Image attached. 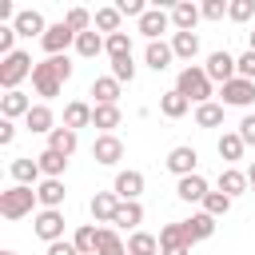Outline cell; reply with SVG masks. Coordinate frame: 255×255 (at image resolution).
<instances>
[{
	"label": "cell",
	"mask_w": 255,
	"mask_h": 255,
	"mask_svg": "<svg viewBox=\"0 0 255 255\" xmlns=\"http://www.w3.org/2000/svg\"><path fill=\"white\" fill-rule=\"evenodd\" d=\"M175 92H179V96H187V100L199 108V104H211L215 84L207 80L203 64H187V68H179V76H175Z\"/></svg>",
	"instance_id": "1"
},
{
	"label": "cell",
	"mask_w": 255,
	"mask_h": 255,
	"mask_svg": "<svg viewBox=\"0 0 255 255\" xmlns=\"http://www.w3.org/2000/svg\"><path fill=\"white\" fill-rule=\"evenodd\" d=\"M40 199H36V187H20V183H12L8 191H0V215L4 219H24V215H32V207H36Z\"/></svg>",
	"instance_id": "2"
},
{
	"label": "cell",
	"mask_w": 255,
	"mask_h": 255,
	"mask_svg": "<svg viewBox=\"0 0 255 255\" xmlns=\"http://www.w3.org/2000/svg\"><path fill=\"white\" fill-rule=\"evenodd\" d=\"M32 68H36V64H32V56L16 48L12 56H4V60H0V88H4V92H20V84L32 76Z\"/></svg>",
	"instance_id": "3"
},
{
	"label": "cell",
	"mask_w": 255,
	"mask_h": 255,
	"mask_svg": "<svg viewBox=\"0 0 255 255\" xmlns=\"http://www.w3.org/2000/svg\"><path fill=\"white\" fill-rule=\"evenodd\" d=\"M32 88H36V96H44V100H56V96L64 92V76H60V68H56V56H48V60H40V64L32 68Z\"/></svg>",
	"instance_id": "4"
},
{
	"label": "cell",
	"mask_w": 255,
	"mask_h": 255,
	"mask_svg": "<svg viewBox=\"0 0 255 255\" xmlns=\"http://www.w3.org/2000/svg\"><path fill=\"white\" fill-rule=\"evenodd\" d=\"M203 72H207V80H211V84H219V88H223V84H231V80L239 76V64H235V56H231L227 48H219V52H211V56H207Z\"/></svg>",
	"instance_id": "5"
},
{
	"label": "cell",
	"mask_w": 255,
	"mask_h": 255,
	"mask_svg": "<svg viewBox=\"0 0 255 255\" xmlns=\"http://www.w3.org/2000/svg\"><path fill=\"white\" fill-rule=\"evenodd\" d=\"M167 171L175 175V179H183V175H195V167H199V151L191 147V143H175L171 151H167Z\"/></svg>",
	"instance_id": "6"
},
{
	"label": "cell",
	"mask_w": 255,
	"mask_h": 255,
	"mask_svg": "<svg viewBox=\"0 0 255 255\" xmlns=\"http://www.w3.org/2000/svg\"><path fill=\"white\" fill-rule=\"evenodd\" d=\"M40 48H44L48 56H68V48H76V32H72L64 20H60V24H48V32H44Z\"/></svg>",
	"instance_id": "7"
},
{
	"label": "cell",
	"mask_w": 255,
	"mask_h": 255,
	"mask_svg": "<svg viewBox=\"0 0 255 255\" xmlns=\"http://www.w3.org/2000/svg\"><path fill=\"white\" fill-rule=\"evenodd\" d=\"M32 231H36V239H44V243L64 239V211H48V207H40L36 219H32Z\"/></svg>",
	"instance_id": "8"
},
{
	"label": "cell",
	"mask_w": 255,
	"mask_h": 255,
	"mask_svg": "<svg viewBox=\"0 0 255 255\" xmlns=\"http://www.w3.org/2000/svg\"><path fill=\"white\" fill-rule=\"evenodd\" d=\"M8 175H12V183H20V187H40V179H44L36 155H16V159L8 163Z\"/></svg>",
	"instance_id": "9"
},
{
	"label": "cell",
	"mask_w": 255,
	"mask_h": 255,
	"mask_svg": "<svg viewBox=\"0 0 255 255\" xmlns=\"http://www.w3.org/2000/svg\"><path fill=\"white\" fill-rule=\"evenodd\" d=\"M112 191L120 195V203H135V199L143 195V171H135V167H128V171H116V179H112Z\"/></svg>",
	"instance_id": "10"
},
{
	"label": "cell",
	"mask_w": 255,
	"mask_h": 255,
	"mask_svg": "<svg viewBox=\"0 0 255 255\" xmlns=\"http://www.w3.org/2000/svg\"><path fill=\"white\" fill-rule=\"evenodd\" d=\"M92 159H96L100 167H116V163L124 159V139H120V135H96Z\"/></svg>",
	"instance_id": "11"
},
{
	"label": "cell",
	"mask_w": 255,
	"mask_h": 255,
	"mask_svg": "<svg viewBox=\"0 0 255 255\" xmlns=\"http://www.w3.org/2000/svg\"><path fill=\"white\" fill-rule=\"evenodd\" d=\"M255 104V80L235 76L231 84H223V108H251Z\"/></svg>",
	"instance_id": "12"
},
{
	"label": "cell",
	"mask_w": 255,
	"mask_h": 255,
	"mask_svg": "<svg viewBox=\"0 0 255 255\" xmlns=\"http://www.w3.org/2000/svg\"><path fill=\"white\" fill-rule=\"evenodd\" d=\"M167 28H171V12H163V8H147V12L139 16V36H147V44L159 40Z\"/></svg>",
	"instance_id": "13"
},
{
	"label": "cell",
	"mask_w": 255,
	"mask_h": 255,
	"mask_svg": "<svg viewBox=\"0 0 255 255\" xmlns=\"http://www.w3.org/2000/svg\"><path fill=\"white\" fill-rule=\"evenodd\" d=\"M179 223H183L187 243H203V239L215 235V219H211L207 211H195V215H187V219H179Z\"/></svg>",
	"instance_id": "14"
},
{
	"label": "cell",
	"mask_w": 255,
	"mask_h": 255,
	"mask_svg": "<svg viewBox=\"0 0 255 255\" xmlns=\"http://www.w3.org/2000/svg\"><path fill=\"white\" fill-rule=\"evenodd\" d=\"M36 199H40V207H48V211H60V207H64V199H68V187H64V179H40V187H36Z\"/></svg>",
	"instance_id": "15"
},
{
	"label": "cell",
	"mask_w": 255,
	"mask_h": 255,
	"mask_svg": "<svg viewBox=\"0 0 255 255\" xmlns=\"http://www.w3.org/2000/svg\"><path fill=\"white\" fill-rule=\"evenodd\" d=\"M199 20H203V12H199V4H191V0H179V4L171 8V28H175V32H195Z\"/></svg>",
	"instance_id": "16"
},
{
	"label": "cell",
	"mask_w": 255,
	"mask_h": 255,
	"mask_svg": "<svg viewBox=\"0 0 255 255\" xmlns=\"http://www.w3.org/2000/svg\"><path fill=\"white\" fill-rule=\"evenodd\" d=\"M32 108H36V104H32L24 92H4V96H0V116H4V120H12V124H16V120H24Z\"/></svg>",
	"instance_id": "17"
},
{
	"label": "cell",
	"mask_w": 255,
	"mask_h": 255,
	"mask_svg": "<svg viewBox=\"0 0 255 255\" xmlns=\"http://www.w3.org/2000/svg\"><path fill=\"white\" fill-rule=\"evenodd\" d=\"M24 128H28L32 135H52V131H56V116H52V108H48V104H36V108L24 116Z\"/></svg>",
	"instance_id": "18"
},
{
	"label": "cell",
	"mask_w": 255,
	"mask_h": 255,
	"mask_svg": "<svg viewBox=\"0 0 255 255\" xmlns=\"http://www.w3.org/2000/svg\"><path fill=\"white\" fill-rule=\"evenodd\" d=\"M139 223H143V203L139 199L135 203H120L116 215H112V227L116 231H139Z\"/></svg>",
	"instance_id": "19"
},
{
	"label": "cell",
	"mask_w": 255,
	"mask_h": 255,
	"mask_svg": "<svg viewBox=\"0 0 255 255\" xmlns=\"http://www.w3.org/2000/svg\"><path fill=\"white\" fill-rule=\"evenodd\" d=\"M12 28L20 32V36H40L44 40V32H48V24H44V16L36 12V8H24V12H16V20H12Z\"/></svg>",
	"instance_id": "20"
},
{
	"label": "cell",
	"mask_w": 255,
	"mask_h": 255,
	"mask_svg": "<svg viewBox=\"0 0 255 255\" xmlns=\"http://www.w3.org/2000/svg\"><path fill=\"white\" fill-rule=\"evenodd\" d=\"M171 60H175V52H171V44H163V40H151V44L143 48V64H147L151 72H167Z\"/></svg>",
	"instance_id": "21"
},
{
	"label": "cell",
	"mask_w": 255,
	"mask_h": 255,
	"mask_svg": "<svg viewBox=\"0 0 255 255\" xmlns=\"http://www.w3.org/2000/svg\"><path fill=\"white\" fill-rule=\"evenodd\" d=\"M120 120H124V112H120V104H96V116H92V128H100V135H116V128H120Z\"/></svg>",
	"instance_id": "22"
},
{
	"label": "cell",
	"mask_w": 255,
	"mask_h": 255,
	"mask_svg": "<svg viewBox=\"0 0 255 255\" xmlns=\"http://www.w3.org/2000/svg\"><path fill=\"white\" fill-rule=\"evenodd\" d=\"M247 187H251L247 171H239V167H223V171H219V191H223L227 199H239Z\"/></svg>",
	"instance_id": "23"
},
{
	"label": "cell",
	"mask_w": 255,
	"mask_h": 255,
	"mask_svg": "<svg viewBox=\"0 0 255 255\" xmlns=\"http://www.w3.org/2000/svg\"><path fill=\"white\" fill-rule=\"evenodd\" d=\"M211 187H207V179L195 171V175H183L179 183H175V195L183 199V203H203V195H207Z\"/></svg>",
	"instance_id": "24"
},
{
	"label": "cell",
	"mask_w": 255,
	"mask_h": 255,
	"mask_svg": "<svg viewBox=\"0 0 255 255\" xmlns=\"http://www.w3.org/2000/svg\"><path fill=\"white\" fill-rule=\"evenodd\" d=\"M116 207H120V195H116V191H96V195H92V203H88V211H92V219H96V223H112Z\"/></svg>",
	"instance_id": "25"
},
{
	"label": "cell",
	"mask_w": 255,
	"mask_h": 255,
	"mask_svg": "<svg viewBox=\"0 0 255 255\" xmlns=\"http://www.w3.org/2000/svg\"><path fill=\"white\" fill-rule=\"evenodd\" d=\"M92 116H96V108H92V104H84V100H72V104L64 108V128H72V131H80V128H92Z\"/></svg>",
	"instance_id": "26"
},
{
	"label": "cell",
	"mask_w": 255,
	"mask_h": 255,
	"mask_svg": "<svg viewBox=\"0 0 255 255\" xmlns=\"http://www.w3.org/2000/svg\"><path fill=\"white\" fill-rule=\"evenodd\" d=\"M243 139H239V131H223L219 135V143H215V151H219V159L227 163V167H235V159H243Z\"/></svg>",
	"instance_id": "27"
},
{
	"label": "cell",
	"mask_w": 255,
	"mask_h": 255,
	"mask_svg": "<svg viewBox=\"0 0 255 255\" xmlns=\"http://www.w3.org/2000/svg\"><path fill=\"white\" fill-rule=\"evenodd\" d=\"M36 163H40L44 179H64V171H68V155H60V151H52V147H44V151L36 155Z\"/></svg>",
	"instance_id": "28"
},
{
	"label": "cell",
	"mask_w": 255,
	"mask_h": 255,
	"mask_svg": "<svg viewBox=\"0 0 255 255\" xmlns=\"http://www.w3.org/2000/svg\"><path fill=\"white\" fill-rule=\"evenodd\" d=\"M171 52H175V60H195L199 56V36L195 32H171Z\"/></svg>",
	"instance_id": "29"
},
{
	"label": "cell",
	"mask_w": 255,
	"mask_h": 255,
	"mask_svg": "<svg viewBox=\"0 0 255 255\" xmlns=\"http://www.w3.org/2000/svg\"><path fill=\"white\" fill-rule=\"evenodd\" d=\"M92 96H96V104H120V80L116 76H96Z\"/></svg>",
	"instance_id": "30"
},
{
	"label": "cell",
	"mask_w": 255,
	"mask_h": 255,
	"mask_svg": "<svg viewBox=\"0 0 255 255\" xmlns=\"http://www.w3.org/2000/svg\"><path fill=\"white\" fill-rule=\"evenodd\" d=\"M187 108H191V100H187V96H179L175 88L159 96V112H163L167 120H183V116H187Z\"/></svg>",
	"instance_id": "31"
},
{
	"label": "cell",
	"mask_w": 255,
	"mask_h": 255,
	"mask_svg": "<svg viewBox=\"0 0 255 255\" xmlns=\"http://www.w3.org/2000/svg\"><path fill=\"white\" fill-rule=\"evenodd\" d=\"M72 243H76L80 255H96V247H100V227H96V223H80L76 235H72Z\"/></svg>",
	"instance_id": "32"
},
{
	"label": "cell",
	"mask_w": 255,
	"mask_h": 255,
	"mask_svg": "<svg viewBox=\"0 0 255 255\" xmlns=\"http://www.w3.org/2000/svg\"><path fill=\"white\" fill-rule=\"evenodd\" d=\"M128 255H159V235H151V231H131V235H128Z\"/></svg>",
	"instance_id": "33"
},
{
	"label": "cell",
	"mask_w": 255,
	"mask_h": 255,
	"mask_svg": "<svg viewBox=\"0 0 255 255\" xmlns=\"http://www.w3.org/2000/svg\"><path fill=\"white\" fill-rule=\"evenodd\" d=\"M100 52H104V36H100L96 28H92V32H80V36H76V56H80V60H96Z\"/></svg>",
	"instance_id": "34"
},
{
	"label": "cell",
	"mask_w": 255,
	"mask_h": 255,
	"mask_svg": "<svg viewBox=\"0 0 255 255\" xmlns=\"http://www.w3.org/2000/svg\"><path fill=\"white\" fill-rule=\"evenodd\" d=\"M76 143H80V139H76V131H72V128H64V124L48 135V147H52V151H60V155H68V159H72Z\"/></svg>",
	"instance_id": "35"
},
{
	"label": "cell",
	"mask_w": 255,
	"mask_h": 255,
	"mask_svg": "<svg viewBox=\"0 0 255 255\" xmlns=\"http://www.w3.org/2000/svg\"><path fill=\"white\" fill-rule=\"evenodd\" d=\"M175 247H191L183 235V223H163L159 227V251H175Z\"/></svg>",
	"instance_id": "36"
},
{
	"label": "cell",
	"mask_w": 255,
	"mask_h": 255,
	"mask_svg": "<svg viewBox=\"0 0 255 255\" xmlns=\"http://www.w3.org/2000/svg\"><path fill=\"white\" fill-rule=\"evenodd\" d=\"M96 255H128V243L120 239L116 227H100V247H96Z\"/></svg>",
	"instance_id": "37"
},
{
	"label": "cell",
	"mask_w": 255,
	"mask_h": 255,
	"mask_svg": "<svg viewBox=\"0 0 255 255\" xmlns=\"http://www.w3.org/2000/svg\"><path fill=\"white\" fill-rule=\"evenodd\" d=\"M64 24L80 36V32H92V28H96V16H92L88 8H68V12H64Z\"/></svg>",
	"instance_id": "38"
},
{
	"label": "cell",
	"mask_w": 255,
	"mask_h": 255,
	"mask_svg": "<svg viewBox=\"0 0 255 255\" xmlns=\"http://www.w3.org/2000/svg\"><path fill=\"white\" fill-rule=\"evenodd\" d=\"M120 20H124V16H120V8H116V4H108V8H96V28H100V32H108V36L124 32V28H120Z\"/></svg>",
	"instance_id": "39"
},
{
	"label": "cell",
	"mask_w": 255,
	"mask_h": 255,
	"mask_svg": "<svg viewBox=\"0 0 255 255\" xmlns=\"http://www.w3.org/2000/svg\"><path fill=\"white\" fill-rule=\"evenodd\" d=\"M223 124V104H199L195 108V128H219Z\"/></svg>",
	"instance_id": "40"
},
{
	"label": "cell",
	"mask_w": 255,
	"mask_h": 255,
	"mask_svg": "<svg viewBox=\"0 0 255 255\" xmlns=\"http://www.w3.org/2000/svg\"><path fill=\"white\" fill-rule=\"evenodd\" d=\"M104 52H108V60H120V56H131V36H128V32H116V36H104Z\"/></svg>",
	"instance_id": "41"
},
{
	"label": "cell",
	"mask_w": 255,
	"mask_h": 255,
	"mask_svg": "<svg viewBox=\"0 0 255 255\" xmlns=\"http://www.w3.org/2000/svg\"><path fill=\"white\" fill-rule=\"evenodd\" d=\"M231 203H235V199H227L223 191H207V195H203V211H207L211 219H223V215L231 211Z\"/></svg>",
	"instance_id": "42"
},
{
	"label": "cell",
	"mask_w": 255,
	"mask_h": 255,
	"mask_svg": "<svg viewBox=\"0 0 255 255\" xmlns=\"http://www.w3.org/2000/svg\"><path fill=\"white\" fill-rule=\"evenodd\" d=\"M251 16H255V0H231V4H227V20L247 24Z\"/></svg>",
	"instance_id": "43"
},
{
	"label": "cell",
	"mask_w": 255,
	"mask_h": 255,
	"mask_svg": "<svg viewBox=\"0 0 255 255\" xmlns=\"http://www.w3.org/2000/svg\"><path fill=\"white\" fill-rule=\"evenodd\" d=\"M112 76H116L120 84H131V80H135V60H131V56L112 60Z\"/></svg>",
	"instance_id": "44"
},
{
	"label": "cell",
	"mask_w": 255,
	"mask_h": 255,
	"mask_svg": "<svg viewBox=\"0 0 255 255\" xmlns=\"http://www.w3.org/2000/svg\"><path fill=\"white\" fill-rule=\"evenodd\" d=\"M227 4H231V0H203L199 12H203V20H223V16H227Z\"/></svg>",
	"instance_id": "45"
},
{
	"label": "cell",
	"mask_w": 255,
	"mask_h": 255,
	"mask_svg": "<svg viewBox=\"0 0 255 255\" xmlns=\"http://www.w3.org/2000/svg\"><path fill=\"white\" fill-rule=\"evenodd\" d=\"M16 36H20V32H16L12 24H0V60L16 52V48H12V44H16Z\"/></svg>",
	"instance_id": "46"
},
{
	"label": "cell",
	"mask_w": 255,
	"mask_h": 255,
	"mask_svg": "<svg viewBox=\"0 0 255 255\" xmlns=\"http://www.w3.org/2000/svg\"><path fill=\"white\" fill-rule=\"evenodd\" d=\"M235 131H239V139L251 147V143H255V112H247V116L239 120V128H235Z\"/></svg>",
	"instance_id": "47"
},
{
	"label": "cell",
	"mask_w": 255,
	"mask_h": 255,
	"mask_svg": "<svg viewBox=\"0 0 255 255\" xmlns=\"http://www.w3.org/2000/svg\"><path fill=\"white\" fill-rule=\"evenodd\" d=\"M235 64H239V76H243V80H255V52H251V48H247L243 56H235Z\"/></svg>",
	"instance_id": "48"
},
{
	"label": "cell",
	"mask_w": 255,
	"mask_h": 255,
	"mask_svg": "<svg viewBox=\"0 0 255 255\" xmlns=\"http://www.w3.org/2000/svg\"><path fill=\"white\" fill-rule=\"evenodd\" d=\"M116 8H120V16H135V20L147 12V4H143V0H120Z\"/></svg>",
	"instance_id": "49"
},
{
	"label": "cell",
	"mask_w": 255,
	"mask_h": 255,
	"mask_svg": "<svg viewBox=\"0 0 255 255\" xmlns=\"http://www.w3.org/2000/svg\"><path fill=\"white\" fill-rule=\"evenodd\" d=\"M48 255H80V251L72 239H56V243H48Z\"/></svg>",
	"instance_id": "50"
},
{
	"label": "cell",
	"mask_w": 255,
	"mask_h": 255,
	"mask_svg": "<svg viewBox=\"0 0 255 255\" xmlns=\"http://www.w3.org/2000/svg\"><path fill=\"white\" fill-rule=\"evenodd\" d=\"M12 139H16V124L12 120H0V147H8Z\"/></svg>",
	"instance_id": "51"
},
{
	"label": "cell",
	"mask_w": 255,
	"mask_h": 255,
	"mask_svg": "<svg viewBox=\"0 0 255 255\" xmlns=\"http://www.w3.org/2000/svg\"><path fill=\"white\" fill-rule=\"evenodd\" d=\"M159 255H191V247H175V251H159Z\"/></svg>",
	"instance_id": "52"
},
{
	"label": "cell",
	"mask_w": 255,
	"mask_h": 255,
	"mask_svg": "<svg viewBox=\"0 0 255 255\" xmlns=\"http://www.w3.org/2000/svg\"><path fill=\"white\" fill-rule=\"evenodd\" d=\"M247 179H251V195H255V167H247Z\"/></svg>",
	"instance_id": "53"
},
{
	"label": "cell",
	"mask_w": 255,
	"mask_h": 255,
	"mask_svg": "<svg viewBox=\"0 0 255 255\" xmlns=\"http://www.w3.org/2000/svg\"><path fill=\"white\" fill-rule=\"evenodd\" d=\"M251 52H255V32H251Z\"/></svg>",
	"instance_id": "54"
},
{
	"label": "cell",
	"mask_w": 255,
	"mask_h": 255,
	"mask_svg": "<svg viewBox=\"0 0 255 255\" xmlns=\"http://www.w3.org/2000/svg\"><path fill=\"white\" fill-rule=\"evenodd\" d=\"M0 255H16V251H0Z\"/></svg>",
	"instance_id": "55"
},
{
	"label": "cell",
	"mask_w": 255,
	"mask_h": 255,
	"mask_svg": "<svg viewBox=\"0 0 255 255\" xmlns=\"http://www.w3.org/2000/svg\"><path fill=\"white\" fill-rule=\"evenodd\" d=\"M251 167H255V163H251Z\"/></svg>",
	"instance_id": "56"
}]
</instances>
